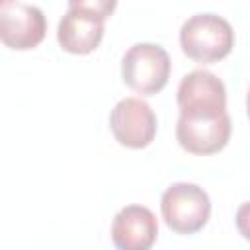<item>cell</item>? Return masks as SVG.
<instances>
[{
	"label": "cell",
	"instance_id": "1",
	"mask_svg": "<svg viewBox=\"0 0 250 250\" xmlns=\"http://www.w3.org/2000/svg\"><path fill=\"white\" fill-rule=\"evenodd\" d=\"M180 45L188 59L209 64L230 55L234 47L232 25L217 14H195L180 29Z\"/></svg>",
	"mask_w": 250,
	"mask_h": 250
},
{
	"label": "cell",
	"instance_id": "2",
	"mask_svg": "<svg viewBox=\"0 0 250 250\" xmlns=\"http://www.w3.org/2000/svg\"><path fill=\"white\" fill-rule=\"evenodd\" d=\"M160 213L172 232L195 234L211 217V199L197 184L178 182L164 189L160 197Z\"/></svg>",
	"mask_w": 250,
	"mask_h": 250
},
{
	"label": "cell",
	"instance_id": "3",
	"mask_svg": "<svg viewBox=\"0 0 250 250\" xmlns=\"http://www.w3.org/2000/svg\"><path fill=\"white\" fill-rule=\"evenodd\" d=\"M170 68L172 62L164 47L154 43H137L123 55L121 78L133 92L141 96H154L168 84Z\"/></svg>",
	"mask_w": 250,
	"mask_h": 250
},
{
	"label": "cell",
	"instance_id": "4",
	"mask_svg": "<svg viewBox=\"0 0 250 250\" xmlns=\"http://www.w3.org/2000/svg\"><path fill=\"white\" fill-rule=\"evenodd\" d=\"M180 115L219 117L227 113V90L223 80L203 68L188 72L176 92Z\"/></svg>",
	"mask_w": 250,
	"mask_h": 250
},
{
	"label": "cell",
	"instance_id": "5",
	"mask_svg": "<svg viewBox=\"0 0 250 250\" xmlns=\"http://www.w3.org/2000/svg\"><path fill=\"white\" fill-rule=\"evenodd\" d=\"M156 115L141 98L119 100L109 113V129L115 141L127 148H145L154 141Z\"/></svg>",
	"mask_w": 250,
	"mask_h": 250
},
{
	"label": "cell",
	"instance_id": "6",
	"mask_svg": "<svg viewBox=\"0 0 250 250\" xmlns=\"http://www.w3.org/2000/svg\"><path fill=\"white\" fill-rule=\"evenodd\" d=\"M47 33V18L41 8L8 2L0 4V39L6 47L16 51L35 49Z\"/></svg>",
	"mask_w": 250,
	"mask_h": 250
},
{
	"label": "cell",
	"instance_id": "7",
	"mask_svg": "<svg viewBox=\"0 0 250 250\" xmlns=\"http://www.w3.org/2000/svg\"><path fill=\"white\" fill-rule=\"evenodd\" d=\"M230 117H188L180 115L176 123V139L180 146L191 154L207 156L223 150L230 139Z\"/></svg>",
	"mask_w": 250,
	"mask_h": 250
},
{
	"label": "cell",
	"instance_id": "8",
	"mask_svg": "<svg viewBox=\"0 0 250 250\" xmlns=\"http://www.w3.org/2000/svg\"><path fill=\"white\" fill-rule=\"evenodd\" d=\"M158 236V221L145 205L123 207L111 223V240L119 250H148Z\"/></svg>",
	"mask_w": 250,
	"mask_h": 250
},
{
	"label": "cell",
	"instance_id": "9",
	"mask_svg": "<svg viewBox=\"0 0 250 250\" xmlns=\"http://www.w3.org/2000/svg\"><path fill=\"white\" fill-rule=\"evenodd\" d=\"M104 21L105 20L90 12L68 8L57 27V41L61 49L70 55H88L96 51L104 39Z\"/></svg>",
	"mask_w": 250,
	"mask_h": 250
},
{
	"label": "cell",
	"instance_id": "10",
	"mask_svg": "<svg viewBox=\"0 0 250 250\" xmlns=\"http://www.w3.org/2000/svg\"><path fill=\"white\" fill-rule=\"evenodd\" d=\"M68 8H78L102 20H107L117 8V0H68Z\"/></svg>",
	"mask_w": 250,
	"mask_h": 250
},
{
	"label": "cell",
	"instance_id": "11",
	"mask_svg": "<svg viewBox=\"0 0 250 250\" xmlns=\"http://www.w3.org/2000/svg\"><path fill=\"white\" fill-rule=\"evenodd\" d=\"M234 223H236V229H238V232L242 234V238L250 242V201L242 203V205L236 209Z\"/></svg>",
	"mask_w": 250,
	"mask_h": 250
},
{
	"label": "cell",
	"instance_id": "12",
	"mask_svg": "<svg viewBox=\"0 0 250 250\" xmlns=\"http://www.w3.org/2000/svg\"><path fill=\"white\" fill-rule=\"evenodd\" d=\"M246 113H248V119H250V90L246 94Z\"/></svg>",
	"mask_w": 250,
	"mask_h": 250
},
{
	"label": "cell",
	"instance_id": "13",
	"mask_svg": "<svg viewBox=\"0 0 250 250\" xmlns=\"http://www.w3.org/2000/svg\"><path fill=\"white\" fill-rule=\"evenodd\" d=\"M8 2H16V0H0V4H8Z\"/></svg>",
	"mask_w": 250,
	"mask_h": 250
}]
</instances>
